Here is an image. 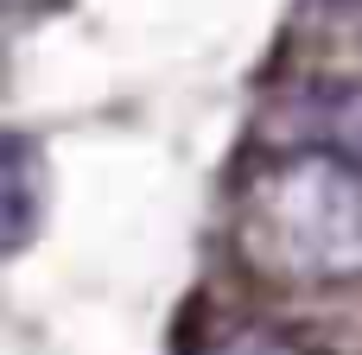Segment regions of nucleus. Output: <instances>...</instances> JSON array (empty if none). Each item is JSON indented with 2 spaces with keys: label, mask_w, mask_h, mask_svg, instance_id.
<instances>
[{
  "label": "nucleus",
  "mask_w": 362,
  "mask_h": 355,
  "mask_svg": "<svg viewBox=\"0 0 362 355\" xmlns=\"http://www.w3.org/2000/svg\"><path fill=\"white\" fill-rule=\"evenodd\" d=\"M229 248L261 286L331 292L362 279V165L337 146L280 140L229 197Z\"/></svg>",
  "instance_id": "1"
},
{
  "label": "nucleus",
  "mask_w": 362,
  "mask_h": 355,
  "mask_svg": "<svg viewBox=\"0 0 362 355\" xmlns=\"http://www.w3.org/2000/svg\"><path fill=\"white\" fill-rule=\"evenodd\" d=\"M286 114L299 121L293 140L337 146L344 159L362 165V83H299V95L286 102Z\"/></svg>",
  "instance_id": "2"
},
{
  "label": "nucleus",
  "mask_w": 362,
  "mask_h": 355,
  "mask_svg": "<svg viewBox=\"0 0 362 355\" xmlns=\"http://www.w3.org/2000/svg\"><path fill=\"white\" fill-rule=\"evenodd\" d=\"M38 191H45V165H38L32 140H13V152H6V248H13V254L32 241Z\"/></svg>",
  "instance_id": "3"
},
{
  "label": "nucleus",
  "mask_w": 362,
  "mask_h": 355,
  "mask_svg": "<svg viewBox=\"0 0 362 355\" xmlns=\"http://www.w3.org/2000/svg\"><path fill=\"white\" fill-rule=\"evenodd\" d=\"M197 355H318V349L305 337L280 330V324H229V330H216Z\"/></svg>",
  "instance_id": "4"
}]
</instances>
